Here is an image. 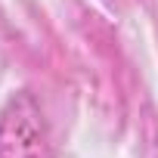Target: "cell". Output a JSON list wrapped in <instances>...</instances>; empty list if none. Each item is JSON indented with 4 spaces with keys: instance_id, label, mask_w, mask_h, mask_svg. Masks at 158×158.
<instances>
[{
    "instance_id": "1",
    "label": "cell",
    "mask_w": 158,
    "mask_h": 158,
    "mask_svg": "<svg viewBox=\"0 0 158 158\" xmlns=\"http://www.w3.org/2000/svg\"><path fill=\"white\" fill-rule=\"evenodd\" d=\"M0 158H53L50 127L31 93H16L0 112Z\"/></svg>"
}]
</instances>
